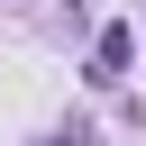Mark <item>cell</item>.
I'll return each instance as SVG.
<instances>
[{"label":"cell","mask_w":146,"mask_h":146,"mask_svg":"<svg viewBox=\"0 0 146 146\" xmlns=\"http://www.w3.org/2000/svg\"><path fill=\"white\" fill-rule=\"evenodd\" d=\"M91 64H100V82H119V73L137 64V27H100V46H91Z\"/></svg>","instance_id":"obj_1"},{"label":"cell","mask_w":146,"mask_h":146,"mask_svg":"<svg viewBox=\"0 0 146 146\" xmlns=\"http://www.w3.org/2000/svg\"><path fill=\"white\" fill-rule=\"evenodd\" d=\"M55 146H82V137H55Z\"/></svg>","instance_id":"obj_2"}]
</instances>
